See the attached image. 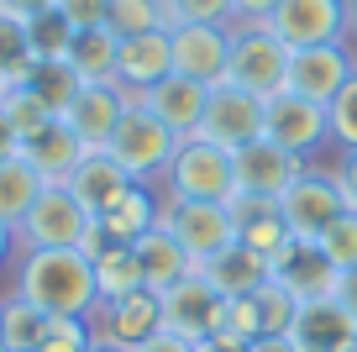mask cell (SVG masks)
<instances>
[{
	"mask_svg": "<svg viewBox=\"0 0 357 352\" xmlns=\"http://www.w3.org/2000/svg\"><path fill=\"white\" fill-rule=\"evenodd\" d=\"M16 295L32 300L47 316H95L100 305V284H95V263L79 247H22L16 263Z\"/></svg>",
	"mask_w": 357,
	"mask_h": 352,
	"instance_id": "6da1fadb",
	"label": "cell"
},
{
	"mask_svg": "<svg viewBox=\"0 0 357 352\" xmlns=\"http://www.w3.org/2000/svg\"><path fill=\"white\" fill-rule=\"evenodd\" d=\"M158 226L174 237L190 263H211L215 253L236 242V221H231V205L221 200H178V195H163V210H158Z\"/></svg>",
	"mask_w": 357,
	"mask_h": 352,
	"instance_id": "7a4b0ae2",
	"label": "cell"
},
{
	"mask_svg": "<svg viewBox=\"0 0 357 352\" xmlns=\"http://www.w3.org/2000/svg\"><path fill=\"white\" fill-rule=\"evenodd\" d=\"M174 147H178V137L158 122L142 100H132V105H126V116H121V126H116V137L105 142V153H111L116 163L132 174V184H158V179L168 174Z\"/></svg>",
	"mask_w": 357,
	"mask_h": 352,
	"instance_id": "3957f363",
	"label": "cell"
},
{
	"mask_svg": "<svg viewBox=\"0 0 357 352\" xmlns=\"http://www.w3.org/2000/svg\"><path fill=\"white\" fill-rule=\"evenodd\" d=\"M289 47L279 43V37L263 27H231V64H226V79H231L236 89H247V95L257 100H273L289 89Z\"/></svg>",
	"mask_w": 357,
	"mask_h": 352,
	"instance_id": "277c9868",
	"label": "cell"
},
{
	"mask_svg": "<svg viewBox=\"0 0 357 352\" xmlns=\"http://www.w3.org/2000/svg\"><path fill=\"white\" fill-rule=\"evenodd\" d=\"M163 195L178 200H231L236 195V174H231V153L205 137H184L168 158V174H163Z\"/></svg>",
	"mask_w": 357,
	"mask_h": 352,
	"instance_id": "5b68a950",
	"label": "cell"
},
{
	"mask_svg": "<svg viewBox=\"0 0 357 352\" xmlns=\"http://www.w3.org/2000/svg\"><path fill=\"white\" fill-rule=\"evenodd\" d=\"M347 210L352 205H347L336 174L331 168H310V163H305L300 179L279 195V216H284V226H289V237H300V242H315V237H321L336 216H347Z\"/></svg>",
	"mask_w": 357,
	"mask_h": 352,
	"instance_id": "8992f818",
	"label": "cell"
},
{
	"mask_svg": "<svg viewBox=\"0 0 357 352\" xmlns=\"http://www.w3.org/2000/svg\"><path fill=\"white\" fill-rule=\"evenodd\" d=\"M268 32L279 37L289 53L347 43V32H352V6H347V0H279V11L268 16Z\"/></svg>",
	"mask_w": 357,
	"mask_h": 352,
	"instance_id": "52a82bcc",
	"label": "cell"
},
{
	"mask_svg": "<svg viewBox=\"0 0 357 352\" xmlns=\"http://www.w3.org/2000/svg\"><path fill=\"white\" fill-rule=\"evenodd\" d=\"M263 122H268V100H257V95H247V89H236L231 79H221V85H211V95H205L200 137L215 142V147H226V153H236V147L263 137Z\"/></svg>",
	"mask_w": 357,
	"mask_h": 352,
	"instance_id": "ba28073f",
	"label": "cell"
},
{
	"mask_svg": "<svg viewBox=\"0 0 357 352\" xmlns=\"http://www.w3.org/2000/svg\"><path fill=\"white\" fill-rule=\"evenodd\" d=\"M89 226H95V216L63 184H47L43 200L32 205V216L16 231V247H84Z\"/></svg>",
	"mask_w": 357,
	"mask_h": 352,
	"instance_id": "9c48e42d",
	"label": "cell"
},
{
	"mask_svg": "<svg viewBox=\"0 0 357 352\" xmlns=\"http://www.w3.org/2000/svg\"><path fill=\"white\" fill-rule=\"evenodd\" d=\"M158 305H163V331H174V337L195 342V347H205V342L221 331V321H226V300L215 295V289L205 284L200 274L178 279V284H168L163 295H158Z\"/></svg>",
	"mask_w": 357,
	"mask_h": 352,
	"instance_id": "30bf717a",
	"label": "cell"
},
{
	"mask_svg": "<svg viewBox=\"0 0 357 352\" xmlns=\"http://www.w3.org/2000/svg\"><path fill=\"white\" fill-rule=\"evenodd\" d=\"M168 47H174V74L195 79V85H221L226 64H231V27L226 22L168 27Z\"/></svg>",
	"mask_w": 357,
	"mask_h": 352,
	"instance_id": "8fae6325",
	"label": "cell"
},
{
	"mask_svg": "<svg viewBox=\"0 0 357 352\" xmlns=\"http://www.w3.org/2000/svg\"><path fill=\"white\" fill-rule=\"evenodd\" d=\"M89 326H95V342H111V347L137 352L147 337L163 331V305H158L153 289H132V295L100 300L95 316H89Z\"/></svg>",
	"mask_w": 357,
	"mask_h": 352,
	"instance_id": "7c38bea8",
	"label": "cell"
},
{
	"mask_svg": "<svg viewBox=\"0 0 357 352\" xmlns=\"http://www.w3.org/2000/svg\"><path fill=\"white\" fill-rule=\"evenodd\" d=\"M263 137H268V142H279L284 153H294V158H310L315 147L331 142L326 105H315V100H305V95H294V89H284V95L268 100Z\"/></svg>",
	"mask_w": 357,
	"mask_h": 352,
	"instance_id": "4fadbf2b",
	"label": "cell"
},
{
	"mask_svg": "<svg viewBox=\"0 0 357 352\" xmlns=\"http://www.w3.org/2000/svg\"><path fill=\"white\" fill-rule=\"evenodd\" d=\"M305 158L284 153L279 142H268V137H257V142L236 147L231 153V174H236V195H263V200H279L284 189L300 179Z\"/></svg>",
	"mask_w": 357,
	"mask_h": 352,
	"instance_id": "5bb4252c",
	"label": "cell"
},
{
	"mask_svg": "<svg viewBox=\"0 0 357 352\" xmlns=\"http://www.w3.org/2000/svg\"><path fill=\"white\" fill-rule=\"evenodd\" d=\"M289 337L300 352H357V310L342 300H305L289 321Z\"/></svg>",
	"mask_w": 357,
	"mask_h": 352,
	"instance_id": "9a60e30c",
	"label": "cell"
},
{
	"mask_svg": "<svg viewBox=\"0 0 357 352\" xmlns=\"http://www.w3.org/2000/svg\"><path fill=\"white\" fill-rule=\"evenodd\" d=\"M357 74V58L347 43H326V47H305V53L289 58V89L315 105H331L347 89V79Z\"/></svg>",
	"mask_w": 357,
	"mask_h": 352,
	"instance_id": "2e32d148",
	"label": "cell"
},
{
	"mask_svg": "<svg viewBox=\"0 0 357 352\" xmlns=\"http://www.w3.org/2000/svg\"><path fill=\"white\" fill-rule=\"evenodd\" d=\"M268 268H273V279H279L300 305L305 300H331L336 289H342V274L326 263V253L315 242H300V237H289L279 253L268 258Z\"/></svg>",
	"mask_w": 357,
	"mask_h": 352,
	"instance_id": "e0dca14e",
	"label": "cell"
},
{
	"mask_svg": "<svg viewBox=\"0 0 357 352\" xmlns=\"http://www.w3.org/2000/svg\"><path fill=\"white\" fill-rule=\"evenodd\" d=\"M126 105H132V95H126L116 79H105V85H84L74 95V105L63 110V122L74 126V137L84 147H105L116 137V126H121Z\"/></svg>",
	"mask_w": 357,
	"mask_h": 352,
	"instance_id": "ac0fdd59",
	"label": "cell"
},
{
	"mask_svg": "<svg viewBox=\"0 0 357 352\" xmlns=\"http://www.w3.org/2000/svg\"><path fill=\"white\" fill-rule=\"evenodd\" d=\"M63 189H68V195H74L95 221H100L105 210H111L116 200L132 189V174H126V168L116 163L105 147H89V153L74 163V174H68V184H63Z\"/></svg>",
	"mask_w": 357,
	"mask_h": 352,
	"instance_id": "d6986e66",
	"label": "cell"
},
{
	"mask_svg": "<svg viewBox=\"0 0 357 352\" xmlns=\"http://www.w3.org/2000/svg\"><path fill=\"white\" fill-rule=\"evenodd\" d=\"M205 95H211V85H195V79H184V74H168V79H158V85L147 89V95H137V100L184 142V137H200Z\"/></svg>",
	"mask_w": 357,
	"mask_h": 352,
	"instance_id": "ffe728a7",
	"label": "cell"
},
{
	"mask_svg": "<svg viewBox=\"0 0 357 352\" xmlns=\"http://www.w3.org/2000/svg\"><path fill=\"white\" fill-rule=\"evenodd\" d=\"M174 74V47L168 32H142V37H121V53H116V85L126 95H147L158 79Z\"/></svg>",
	"mask_w": 357,
	"mask_h": 352,
	"instance_id": "44dd1931",
	"label": "cell"
},
{
	"mask_svg": "<svg viewBox=\"0 0 357 352\" xmlns=\"http://www.w3.org/2000/svg\"><path fill=\"white\" fill-rule=\"evenodd\" d=\"M195 274H200L221 300H242V295H257V289L273 279V268H268V258H263V253H252V247L231 242L226 253H215L211 263H200Z\"/></svg>",
	"mask_w": 357,
	"mask_h": 352,
	"instance_id": "7402d4cb",
	"label": "cell"
},
{
	"mask_svg": "<svg viewBox=\"0 0 357 352\" xmlns=\"http://www.w3.org/2000/svg\"><path fill=\"white\" fill-rule=\"evenodd\" d=\"M16 153H22L26 163H32L37 174L47 179V184H68V174H74V163H79V158L89 153V147L79 142V137H74V126H68L63 116H58L53 126H43V132H37V137H26V142L16 147Z\"/></svg>",
	"mask_w": 357,
	"mask_h": 352,
	"instance_id": "603a6c76",
	"label": "cell"
},
{
	"mask_svg": "<svg viewBox=\"0 0 357 352\" xmlns=\"http://www.w3.org/2000/svg\"><path fill=\"white\" fill-rule=\"evenodd\" d=\"M231 221H236V242L252 247V253L273 258L284 242H289V226L279 216V200H263V195H231Z\"/></svg>",
	"mask_w": 357,
	"mask_h": 352,
	"instance_id": "cb8c5ba5",
	"label": "cell"
},
{
	"mask_svg": "<svg viewBox=\"0 0 357 352\" xmlns=\"http://www.w3.org/2000/svg\"><path fill=\"white\" fill-rule=\"evenodd\" d=\"M132 253H137V268H142V289H153V295H163L168 284H178V279L195 274L190 253H184V247H178L163 226L142 231V237L132 242Z\"/></svg>",
	"mask_w": 357,
	"mask_h": 352,
	"instance_id": "d4e9b609",
	"label": "cell"
},
{
	"mask_svg": "<svg viewBox=\"0 0 357 352\" xmlns=\"http://www.w3.org/2000/svg\"><path fill=\"white\" fill-rule=\"evenodd\" d=\"M158 210H163V195H158L153 184H132L95 226L105 231V242H137L142 231L158 226Z\"/></svg>",
	"mask_w": 357,
	"mask_h": 352,
	"instance_id": "484cf974",
	"label": "cell"
},
{
	"mask_svg": "<svg viewBox=\"0 0 357 352\" xmlns=\"http://www.w3.org/2000/svg\"><path fill=\"white\" fill-rule=\"evenodd\" d=\"M43 189H47V179L37 174L22 153L0 158V221L11 231H22V221L32 216V205L43 200Z\"/></svg>",
	"mask_w": 357,
	"mask_h": 352,
	"instance_id": "4316f807",
	"label": "cell"
},
{
	"mask_svg": "<svg viewBox=\"0 0 357 352\" xmlns=\"http://www.w3.org/2000/svg\"><path fill=\"white\" fill-rule=\"evenodd\" d=\"M116 53H121V37H116L111 27L74 32V47H68V68H74L84 85H105V79H116Z\"/></svg>",
	"mask_w": 357,
	"mask_h": 352,
	"instance_id": "83f0119b",
	"label": "cell"
},
{
	"mask_svg": "<svg viewBox=\"0 0 357 352\" xmlns=\"http://www.w3.org/2000/svg\"><path fill=\"white\" fill-rule=\"evenodd\" d=\"M0 116H6V126L16 132V147L26 142V137H37L43 126H53V105H47L43 95H37L32 85H11L6 89V100H0Z\"/></svg>",
	"mask_w": 357,
	"mask_h": 352,
	"instance_id": "f1b7e54d",
	"label": "cell"
},
{
	"mask_svg": "<svg viewBox=\"0 0 357 352\" xmlns=\"http://www.w3.org/2000/svg\"><path fill=\"white\" fill-rule=\"evenodd\" d=\"M0 326H6V352H37V342L47 331V310H37L22 295H6L0 300Z\"/></svg>",
	"mask_w": 357,
	"mask_h": 352,
	"instance_id": "f546056e",
	"label": "cell"
},
{
	"mask_svg": "<svg viewBox=\"0 0 357 352\" xmlns=\"http://www.w3.org/2000/svg\"><path fill=\"white\" fill-rule=\"evenodd\" d=\"M95 284H100V300H116V295L142 289V268H137L132 242H105V253L95 258Z\"/></svg>",
	"mask_w": 357,
	"mask_h": 352,
	"instance_id": "4dcf8cb0",
	"label": "cell"
},
{
	"mask_svg": "<svg viewBox=\"0 0 357 352\" xmlns=\"http://www.w3.org/2000/svg\"><path fill=\"white\" fill-rule=\"evenodd\" d=\"M32 74H37V58H32L26 22L0 16V79H6V85H32Z\"/></svg>",
	"mask_w": 357,
	"mask_h": 352,
	"instance_id": "1f68e13d",
	"label": "cell"
},
{
	"mask_svg": "<svg viewBox=\"0 0 357 352\" xmlns=\"http://www.w3.org/2000/svg\"><path fill=\"white\" fill-rule=\"evenodd\" d=\"M26 37H32V58L37 64H68V47H74V27L63 22L58 11L26 22Z\"/></svg>",
	"mask_w": 357,
	"mask_h": 352,
	"instance_id": "d6a6232c",
	"label": "cell"
},
{
	"mask_svg": "<svg viewBox=\"0 0 357 352\" xmlns=\"http://www.w3.org/2000/svg\"><path fill=\"white\" fill-rule=\"evenodd\" d=\"M116 37H142V32H168L163 6L158 0H111V16H105Z\"/></svg>",
	"mask_w": 357,
	"mask_h": 352,
	"instance_id": "836d02e7",
	"label": "cell"
},
{
	"mask_svg": "<svg viewBox=\"0 0 357 352\" xmlns=\"http://www.w3.org/2000/svg\"><path fill=\"white\" fill-rule=\"evenodd\" d=\"M315 247L326 253V263H331L336 274H357V210L336 216L331 226L315 237Z\"/></svg>",
	"mask_w": 357,
	"mask_h": 352,
	"instance_id": "e575fe53",
	"label": "cell"
},
{
	"mask_svg": "<svg viewBox=\"0 0 357 352\" xmlns=\"http://www.w3.org/2000/svg\"><path fill=\"white\" fill-rule=\"evenodd\" d=\"M32 89L53 105V116H63L68 105H74V95L84 89V79L74 74L68 64H37V74H32Z\"/></svg>",
	"mask_w": 357,
	"mask_h": 352,
	"instance_id": "d590c367",
	"label": "cell"
},
{
	"mask_svg": "<svg viewBox=\"0 0 357 352\" xmlns=\"http://www.w3.org/2000/svg\"><path fill=\"white\" fill-rule=\"evenodd\" d=\"M95 347V326L84 316H47V331L37 352H89Z\"/></svg>",
	"mask_w": 357,
	"mask_h": 352,
	"instance_id": "8d00e7d4",
	"label": "cell"
},
{
	"mask_svg": "<svg viewBox=\"0 0 357 352\" xmlns=\"http://www.w3.org/2000/svg\"><path fill=\"white\" fill-rule=\"evenodd\" d=\"M326 126H331V142L342 153H357V74L347 79V89L326 105Z\"/></svg>",
	"mask_w": 357,
	"mask_h": 352,
	"instance_id": "74e56055",
	"label": "cell"
},
{
	"mask_svg": "<svg viewBox=\"0 0 357 352\" xmlns=\"http://www.w3.org/2000/svg\"><path fill=\"white\" fill-rule=\"evenodd\" d=\"M158 6H163L168 27H184V22H226L231 27V0H158Z\"/></svg>",
	"mask_w": 357,
	"mask_h": 352,
	"instance_id": "f35d334b",
	"label": "cell"
},
{
	"mask_svg": "<svg viewBox=\"0 0 357 352\" xmlns=\"http://www.w3.org/2000/svg\"><path fill=\"white\" fill-rule=\"evenodd\" d=\"M58 16H63L74 32H95L111 16V0H58Z\"/></svg>",
	"mask_w": 357,
	"mask_h": 352,
	"instance_id": "ab89813d",
	"label": "cell"
},
{
	"mask_svg": "<svg viewBox=\"0 0 357 352\" xmlns=\"http://www.w3.org/2000/svg\"><path fill=\"white\" fill-rule=\"evenodd\" d=\"M279 11V0H231V27H263Z\"/></svg>",
	"mask_w": 357,
	"mask_h": 352,
	"instance_id": "60d3db41",
	"label": "cell"
},
{
	"mask_svg": "<svg viewBox=\"0 0 357 352\" xmlns=\"http://www.w3.org/2000/svg\"><path fill=\"white\" fill-rule=\"evenodd\" d=\"M47 11H58V0H0V16H11V22H37Z\"/></svg>",
	"mask_w": 357,
	"mask_h": 352,
	"instance_id": "b9f144b4",
	"label": "cell"
},
{
	"mask_svg": "<svg viewBox=\"0 0 357 352\" xmlns=\"http://www.w3.org/2000/svg\"><path fill=\"white\" fill-rule=\"evenodd\" d=\"M331 174H336V184H342L347 205L357 210V153H342V158H336V168H331Z\"/></svg>",
	"mask_w": 357,
	"mask_h": 352,
	"instance_id": "7bdbcfd3",
	"label": "cell"
},
{
	"mask_svg": "<svg viewBox=\"0 0 357 352\" xmlns=\"http://www.w3.org/2000/svg\"><path fill=\"white\" fill-rule=\"evenodd\" d=\"M242 352H300V347H294L289 331H268V337H252Z\"/></svg>",
	"mask_w": 357,
	"mask_h": 352,
	"instance_id": "ee69618b",
	"label": "cell"
},
{
	"mask_svg": "<svg viewBox=\"0 0 357 352\" xmlns=\"http://www.w3.org/2000/svg\"><path fill=\"white\" fill-rule=\"evenodd\" d=\"M137 352H200L195 342H184V337H174V331H158V337H147Z\"/></svg>",
	"mask_w": 357,
	"mask_h": 352,
	"instance_id": "f6af8a7d",
	"label": "cell"
},
{
	"mask_svg": "<svg viewBox=\"0 0 357 352\" xmlns=\"http://www.w3.org/2000/svg\"><path fill=\"white\" fill-rule=\"evenodd\" d=\"M336 300L357 310V274H342V289H336Z\"/></svg>",
	"mask_w": 357,
	"mask_h": 352,
	"instance_id": "bcb514c9",
	"label": "cell"
},
{
	"mask_svg": "<svg viewBox=\"0 0 357 352\" xmlns=\"http://www.w3.org/2000/svg\"><path fill=\"white\" fill-rule=\"evenodd\" d=\"M11 247H16V231L6 226V221H0V268L11 263Z\"/></svg>",
	"mask_w": 357,
	"mask_h": 352,
	"instance_id": "7dc6e473",
	"label": "cell"
},
{
	"mask_svg": "<svg viewBox=\"0 0 357 352\" xmlns=\"http://www.w3.org/2000/svg\"><path fill=\"white\" fill-rule=\"evenodd\" d=\"M16 153V132L6 126V116H0V158H11Z\"/></svg>",
	"mask_w": 357,
	"mask_h": 352,
	"instance_id": "c3c4849f",
	"label": "cell"
},
{
	"mask_svg": "<svg viewBox=\"0 0 357 352\" xmlns=\"http://www.w3.org/2000/svg\"><path fill=\"white\" fill-rule=\"evenodd\" d=\"M89 352H126V347H111V342H95Z\"/></svg>",
	"mask_w": 357,
	"mask_h": 352,
	"instance_id": "681fc988",
	"label": "cell"
},
{
	"mask_svg": "<svg viewBox=\"0 0 357 352\" xmlns=\"http://www.w3.org/2000/svg\"><path fill=\"white\" fill-rule=\"evenodd\" d=\"M347 6H352V32H357V0H347Z\"/></svg>",
	"mask_w": 357,
	"mask_h": 352,
	"instance_id": "f907efd6",
	"label": "cell"
},
{
	"mask_svg": "<svg viewBox=\"0 0 357 352\" xmlns=\"http://www.w3.org/2000/svg\"><path fill=\"white\" fill-rule=\"evenodd\" d=\"M6 89H11V85H6V79H0V100H6Z\"/></svg>",
	"mask_w": 357,
	"mask_h": 352,
	"instance_id": "816d5d0a",
	"label": "cell"
},
{
	"mask_svg": "<svg viewBox=\"0 0 357 352\" xmlns=\"http://www.w3.org/2000/svg\"><path fill=\"white\" fill-rule=\"evenodd\" d=\"M0 352H6V326H0Z\"/></svg>",
	"mask_w": 357,
	"mask_h": 352,
	"instance_id": "f5cc1de1",
	"label": "cell"
}]
</instances>
